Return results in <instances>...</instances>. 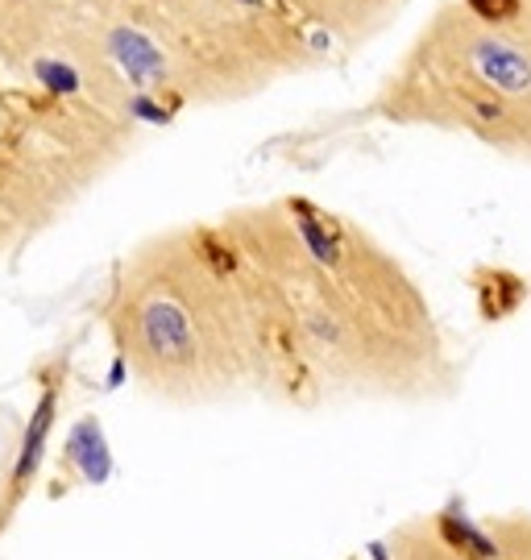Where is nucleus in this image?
<instances>
[{
  "label": "nucleus",
  "mask_w": 531,
  "mask_h": 560,
  "mask_svg": "<svg viewBox=\"0 0 531 560\" xmlns=\"http://www.w3.org/2000/svg\"><path fill=\"white\" fill-rule=\"evenodd\" d=\"M54 415H59V382H46L42 399L30 415V428H25V436H21L17 461H13V473H9V490H5V498H0V531H5L9 519L17 515L21 498L34 490V478H38L42 457H46V440H50V428H54Z\"/></svg>",
  "instance_id": "f03ea898"
},
{
  "label": "nucleus",
  "mask_w": 531,
  "mask_h": 560,
  "mask_svg": "<svg viewBox=\"0 0 531 560\" xmlns=\"http://www.w3.org/2000/svg\"><path fill=\"white\" fill-rule=\"evenodd\" d=\"M262 5L299 25L307 38L366 46L403 13L407 0H262Z\"/></svg>",
  "instance_id": "f257e3e1"
}]
</instances>
